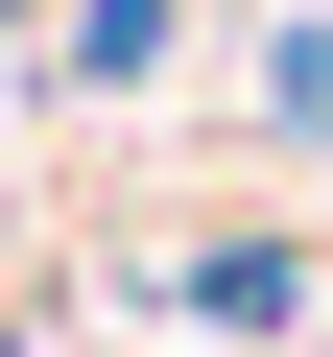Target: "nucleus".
<instances>
[{
    "label": "nucleus",
    "instance_id": "nucleus-1",
    "mask_svg": "<svg viewBox=\"0 0 333 357\" xmlns=\"http://www.w3.org/2000/svg\"><path fill=\"white\" fill-rule=\"evenodd\" d=\"M72 72L119 96V72H166V0H72Z\"/></svg>",
    "mask_w": 333,
    "mask_h": 357
},
{
    "label": "nucleus",
    "instance_id": "nucleus-2",
    "mask_svg": "<svg viewBox=\"0 0 333 357\" xmlns=\"http://www.w3.org/2000/svg\"><path fill=\"white\" fill-rule=\"evenodd\" d=\"M0 24H24V0H0Z\"/></svg>",
    "mask_w": 333,
    "mask_h": 357
},
{
    "label": "nucleus",
    "instance_id": "nucleus-3",
    "mask_svg": "<svg viewBox=\"0 0 333 357\" xmlns=\"http://www.w3.org/2000/svg\"><path fill=\"white\" fill-rule=\"evenodd\" d=\"M0 357H24V333H0Z\"/></svg>",
    "mask_w": 333,
    "mask_h": 357
}]
</instances>
